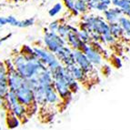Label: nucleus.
<instances>
[{
	"mask_svg": "<svg viewBox=\"0 0 130 130\" xmlns=\"http://www.w3.org/2000/svg\"><path fill=\"white\" fill-rule=\"evenodd\" d=\"M44 45L46 46V48L52 53H56V50L59 49L61 46H66L67 40L60 36L56 32H51L47 29L45 28V35L43 37Z\"/></svg>",
	"mask_w": 130,
	"mask_h": 130,
	"instance_id": "nucleus-1",
	"label": "nucleus"
},
{
	"mask_svg": "<svg viewBox=\"0 0 130 130\" xmlns=\"http://www.w3.org/2000/svg\"><path fill=\"white\" fill-rule=\"evenodd\" d=\"M33 48H34V53L37 56V58L40 61H42L46 66L48 69H54L55 67H56L61 64L58 59L56 58L54 53L48 51L46 48L38 47V46H35Z\"/></svg>",
	"mask_w": 130,
	"mask_h": 130,
	"instance_id": "nucleus-2",
	"label": "nucleus"
},
{
	"mask_svg": "<svg viewBox=\"0 0 130 130\" xmlns=\"http://www.w3.org/2000/svg\"><path fill=\"white\" fill-rule=\"evenodd\" d=\"M15 94L20 104L26 106V109L29 108L36 102L35 96H34V92L28 87H26L25 82L24 85L21 87H19L18 90H15Z\"/></svg>",
	"mask_w": 130,
	"mask_h": 130,
	"instance_id": "nucleus-3",
	"label": "nucleus"
},
{
	"mask_svg": "<svg viewBox=\"0 0 130 130\" xmlns=\"http://www.w3.org/2000/svg\"><path fill=\"white\" fill-rule=\"evenodd\" d=\"M54 54L56 56V58L59 60V62L63 64L65 67L76 64L74 55H73V49L70 46H67V45L61 46Z\"/></svg>",
	"mask_w": 130,
	"mask_h": 130,
	"instance_id": "nucleus-4",
	"label": "nucleus"
},
{
	"mask_svg": "<svg viewBox=\"0 0 130 130\" xmlns=\"http://www.w3.org/2000/svg\"><path fill=\"white\" fill-rule=\"evenodd\" d=\"M73 55H74L75 63H76V65H77L81 69L84 70V72L86 73V74L90 73L92 70H94L93 65L89 62V60L87 59L86 55H85L81 50L73 49Z\"/></svg>",
	"mask_w": 130,
	"mask_h": 130,
	"instance_id": "nucleus-5",
	"label": "nucleus"
},
{
	"mask_svg": "<svg viewBox=\"0 0 130 130\" xmlns=\"http://www.w3.org/2000/svg\"><path fill=\"white\" fill-rule=\"evenodd\" d=\"M7 84H8V88L11 91L15 92V90H18L19 87H21L25 82V78H23L19 75L17 70L15 69H11L7 70Z\"/></svg>",
	"mask_w": 130,
	"mask_h": 130,
	"instance_id": "nucleus-6",
	"label": "nucleus"
},
{
	"mask_svg": "<svg viewBox=\"0 0 130 130\" xmlns=\"http://www.w3.org/2000/svg\"><path fill=\"white\" fill-rule=\"evenodd\" d=\"M81 51L86 55L89 62L93 66H98L102 63V56L98 52H96L89 44H85Z\"/></svg>",
	"mask_w": 130,
	"mask_h": 130,
	"instance_id": "nucleus-7",
	"label": "nucleus"
},
{
	"mask_svg": "<svg viewBox=\"0 0 130 130\" xmlns=\"http://www.w3.org/2000/svg\"><path fill=\"white\" fill-rule=\"evenodd\" d=\"M53 87H54L55 90L58 93V95H60L61 98H67V95H69L70 94L69 87H68V85H67V81L64 78V76L53 78Z\"/></svg>",
	"mask_w": 130,
	"mask_h": 130,
	"instance_id": "nucleus-8",
	"label": "nucleus"
},
{
	"mask_svg": "<svg viewBox=\"0 0 130 130\" xmlns=\"http://www.w3.org/2000/svg\"><path fill=\"white\" fill-rule=\"evenodd\" d=\"M104 14V18L107 23H114V22H117L118 18L123 15L122 10L117 7H108L106 11L103 12Z\"/></svg>",
	"mask_w": 130,
	"mask_h": 130,
	"instance_id": "nucleus-9",
	"label": "nucleus"
},
{
	"mask_svg": "<svg viewBox=\"0 0 130 130\" xmlns=\"http://www.w3.org/2000/svg\"><path fill=\"white\" fill-rule=\"evenodd\" d=\"M67 44L72 49H79L83 47L85 43H83L80 40V38L78 37L77 32H74V31H70L68 33V35L67 37Z\"/></svg>",
	"mask_w": 130,
	"mask_h": 130,
	"instance_id": "nucleus-10",
	"label": "nucleus"
},
{
	"mask_svg": "<svg viewBox=\"0 0 130 130\" xmlns=\"http://www.w3.org/2000/svg\"><path fill=\"white\" fill-rule=\"evenodd\" d=\"M67 69L69 70L70 74L74 77L75 80H76V81L85 80V78L87 76V74H86L84 72V70L81 69L77 65L74 64V65H71V66H67Z\"/></svg>",
	"mask_w": 130,
	"mask_h": 130,
	"instance_id": "nucleus-11",
	"label": "nucleus"
},
{
	"mask_svg": "<svg viewBox=\"0 0 130 130\" xmlns=\"http://www.w3.org/2000/svg\"><path fill=\"white\" fill-rule=\"evenodd\" d=\"M117 23L120 25L124 30V37L123 38H130V19L126 17V15H122L118 18Z\"/></svg>",
	"mask_w": 130,
	"mask_h": 130,
	"instance_id": "nucleus-12",
	"label": "nucleus"
},
{
	"mask_svg": "<svg viewBox=\"0 0 130 130\" xmlns=\"http://www.w3.org/2000/svg\"><path fill=\"white\" fill-rule=\"evenodd\" d=\"M109 31L110 33L114 36L116 39L118 38H123L124 37V30L123 28L120 26V25L117 22H114V23H109Z\"/></svg>",
	"mask_w": 130,
	"mask_h": 130,
	"instance_id": "nucleus-13",
	"label": "nucleus"
},
{
	"mask_svg": "<svg viewBox=\"0 0 130 130\" xmlns=\"http://www.w3.org/2000/svg\"><path fill=\"white\" fill-rule=\"evenodd\" d=\"M9 91L7 75H0V98L4 99Z\"/></svg>",
	"mask_w": 130,
	"mask_h": 130,
	"instance_id": "nucleus-14",
	"label": "nucleus"
},
{
	"mask_svg": "<svg viewBox=\"0 0 130 130\" xmlns=\"http://www.w3.org/2000/svg\"><path fill=\"white\" fill-rule=\"evenodd\" d=\"M70 26L71 25L67 24L66 22H61L60 25H59L57 30H56V33L60 36L61 37H63L67 40V37L68 35V33L70 32Z\"/></svg>",
	"mask_w": 130,
	"mask_h": 130,
	"instance_id": "nucleus-15",
	"label": "nucleus"
},
{
	"mask_svg": "<svg viewBox=\"0 0 130 130\" xmlns=\"http://www.w3.org/2000/svg\"><path fill=\"white\" fill-rule=\"evenodd\" d=\"M63 10V4L61 2H58L55 4L51 8L48 10V15L51 18H55L56 15H57L59 13H61Z\"/></svg>",
	"mask_w": 130,
	"mask_h": 130,
	"instance_id": "nucleus-16",
	"label": "nucleus"
},
{
	"mask_svg": "<svg viewBox=\"0 0 130 130\" xmlns=\"http://www.w3.org/2000/svg\"><path fill=\"white\" fill-rule=\"evenodd\" d=\"M75 7L77 9V11L80 13V15L87 13V11H88L87 4V2H85L84 0H76L75 2Z\"/></svg>",
	"mask_w": 130,
	"mask_h": 130,
	"instance_id": "nucleus-17",
	"label": "nucleus"
},
{
	"mask_svg": "<svg viewBox=\"0 0 130 130\" xmlns=\"http://www.w3.org/2000/svg\"><path fill=\"white\" fill-rule=\"evenodd\" d=\"M7 126L11 129H13V128L18 127L19 126V118L18 117H15L13 113L11 112V116H9V117L7 118Z\"/></svg>",
	"mask_w": 130,
	"mask_h": 130,
	"instance_id": "nucleus-18",
	"label": "nucleus"
},
{
	"mask_svg": "<svg viewBox=\"0 0 130 130\" xmlns=\"http://www.w3.org/2000/svg\"><path fill=\"white\" fill-rule=\"evenodd\" d=\"M77 36L80 38V40L85 44H89L92 41L91 37H90V33H88L86 30H80L78 29L77 31Z\"/></svg>",
	"mask_w": 130,
	"mask_h": 130,
	"instance_id": "nucleus-19",
	"label": "nucleus"
},
{
	"mask_svg": "<svg viewBox=\"0 0 130 130\" xmlns=\"http://www.w3.org/2000/svg\"><path fill=\"white\" fill-rule=\"evenodd\" d=\"M34 24H35V18H26V19H25V20H21V21H19L18 27H21V28L29 27V26H32Z\"/></svg>",
	"mask_w": 130,
	"mask_h": 130,
	"instance_id": "nucleus-20",
	"label": "nucleus"
},
{
	"mask_svg": "<svg viewBox=\"0 0 130 130\" xmlns=\"http://www.w3.org/2000/svg\"><path fill=\"white\" fill-rule=\"evenodd\" d=\"M20 54L24 55V56H30V55L34 54V48L31 47L28 45H24L22 46V47L20 48Z\"/></svg>",
	"mask_w": 130,
	"mask_h": 130,
	"instance_id": "nucleus-21",
	"label": "nucleus"
},
{
	"mask_svg": "<svg viewBox=\"0 0 130 130\" xmlns=\"http://www.w3.org/2000/svg\"><path fill=\"white\" fill-rule=\"evenodd\" d=\"M103 37H104L106 44H107V45H114V44L117 42V39L114 37V36H113L110 32L106 33V34H104V35H103Z\"/></svg>",
	"mask_w": 130,
	"mask_h": 130,
	"instance_id": "nucleus-22",
	"label": "nucleus"
},
{
	"mask_svg": "<svg viewBox=\"0 0 130 130\" xmlns=\"http://www.w3.org/2000/svg\"><path fill=\"white\" fill-rule=\"evenodd\" d=\"M117 7H119L122 10V13L124 14L126 10L130 8V3L128 2V0H119Z\"/></svg>",
	"mask_w": 130,
	"mask_h": 130,
	"instance_id": "nucleus-23",
	"label": "nucleus"
},
{
	"mask_svg": "<svg viewBox=\"0 0 130 130\" xmlns=\"http://www.w3.org/2000/svg\"><path fill=\"white\" fill-rule=\"evenodd\" d=\"M60 23H61L60 20H54V21H52L49 25H48L47 29L49 31H51V32H56V30H57V28H58Z\"/></svg>",
	"mask_w": 130,
	"mask_h": 130,
	"instance_id": "nucleus-24",
	"label": "nucleus"
},
{
	"mask_svg": "<svg viewBox=\"0 0 130 130\" xmlns=\"http://www.w3.org/2000/svg\"><path fill=\"white\" fill-rule=\"evenodd\" d=\"M7 24L10 25V26H17V27H18V25H19V20H18L13 15H8L7 18Z\"/></svg>",
	"mask_w": 130,
	"mask_h": 130,
	"instance_id": "nucleus-25",
	"label": "nucleus"
},
{
	"mask_svg": "<svg viewBox=\"0 0 130 130\" xmlns=\"http://www.w3.org/2000/svg\"><path fill=\"white\" fill-rule=\"evenodd\" d=\"M63 3H64V6H65V7H67V10L70 11V12L75 8V1L74 0H64Z\"/></svg>",
	"mask_w": 130,
	"mask_h": 130,
	"instance_id": "nucleus-26",
	"label": "nucleus"
},
{
	"mask_svg": "<svg viewBox=\"0 0 130 130\" xmlns=\"http://www.w3.org/2000/svg\"><path fill=\"white\" fill-rule=\"evenodd\" d=\"M98 3H99V0H88L87 2L88 10H95Z\"/></svg>",
	"mask_w": 130,
	"mask_h": 130,
	"instance_id": "nucleus-27",
	"label": "nucleus"
},
{
	"mask_svg": "<svg viewBox=\"0 0 130 130\" xmlns=\"http://www.w3.org/2000/svg\"><path fill=\"white\" fill-rule=\"evenodd\" d=\"M113 64L116 66V67L120 68L122 67V61L118 56H113Z\"/></svg>",
	"mask_w": 130,
	"mask_h": 130,
	"instance_id": "nucleus-28",
	"label": "nucleus"
},
{
	"mask_svg": "<svg viewBox=\"0 0 130 130\" xmlns=\"http://www.w3.org/2000/svg\"><path fill=\"white\" fill-rule=\"evenodd\" d=\"M109 7H107V6H106L105 4H103V3L99 2L98 4V6H96V8H95V10L99 11V12H104V11H106V9L108 8Z\"/></svg>",
	"mask_w": 130,
	"mask_h": 130,
	"instance_id": "nucleus-29",
	"label": "nucleus"
},
{
	"mask_svg": "<svg viewBox=\"0 0 130 130\" xmlns=\"http://www.w3.org/2000/svg\"><path fill=\"white\" fill-rule=\"evenodd\" d=\"M6 25H7V18H4V17H0V27H3Z\"/></svg>",
	"mask_w": 130,
	"mask_h": 130,
	"instance_id": "nucleus-30",
	"label": "nucleus"
},
{
	"mask_svg": "<svg viewBox=\"0 0 130 130\" xmlns=\"http://www.w3.org/2000/svg\"><path fill=\"white\" fill-rule=\"evenodd\" d=\"M103 72L106 74V76H108V75L110 74V72H111L110 67H108V66H105L104 68H103Z\"/></svg>",
	"mask_w": 130,
	"mask_h": 130,
	"instance_id": "nucleus-31",
	"label": "nucleus"
},
{
	"mask_svg": "<svg viewBox=\"0 0 130 130\" xmlns=\"http://www.w3.org/2000/svg\"><path fill=\"white\" fill-rule=\"evenodd\" d=\"M11 36H12V34H8V35H7L6 37H1V38H0V46H2V43H3V42H5L6 40H7V39H8L9 37H11Z\"/></svg>",
	"mask_w": 130,
	"mask_h": 130,
	"instance_id": "nucleus-32",
	"label": "nucleus"
},
{
	"mask_svg": "<svg viewBox=\"0 0 130 130\" xmlns=\"http://www.w3.org/2000/svg\"><path fill=\"white\" fill-rule=\"evenodd\" d=\"M99 2L103 3V4H105L107 7H110L111 6V0H99Z\"/></svg>",
	"mask_w": 130,
	"mask_h": 130,
	"instance_id": "nucleus-33",
	"label": "nucleus"
},
{
	"mask_svg": "<svg viewBox=\"0 0 130 130\" xmlns=\"http://www.w3.org/2000/svg\"><path fill=\"white\" fill-rule=\"evenodd\" d=\"M3 103H4V99H3V98H0V106H1V105H2Z\"/></svg>",
	"mask_w": 130,
	"mask_h": 130,
	"instance_id": "nucleus-34",
	"label": "nucleus"
},
{
	"mask_svg": "<svg viewBox=\"0 0 130 130\" xmlns=\"http://www.w3.org/2000/svg\"><path fill=\"white\" fill-rule=\"evenodd\" d=\"M11 1H13V2H15V3L19 2V0H11Z\"/></svg>",
	"mask_w": 130,
	"mask_h": 130,
	"instance_id": "nucleus-35",
	"label": "nucleus"
},
{
	"mask_svg": "<svg viewBox=\"0 0 130 130\" xmlns=\"http://www.w3.org/2000/svg\"><path fill=\"white\" fill-rule=\"evenodd\" d=\"M84 1H85V2H87V1H88V0H84Z\"/></svg>",
	"mask_w": 130,
	"mask_h": 130,
	"instance_id": "nucleus-36",
	"label": "nucleus"
},
{
	"mask_svg": "<svg viewBox=\"0 0 130 130\" xmlns=\"http://www.w3.org/2000/svg\"><path fill=\"white\" fill-rule=\"evenodd\" d=\"M111 1H112V0H111Z\"/></svg>",
	"mask_w": 130,
	"mask_h": 130,
	"instance_id": "nucleus-37",
	"label": "nucleus"
}]
</instances>
